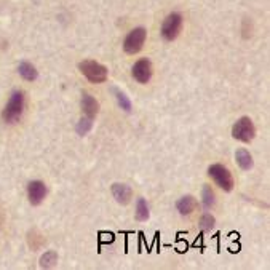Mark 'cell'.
Returning a JSON list of instances; mask_svg holds the SVG:
<instances>
[{"label":"cell","instance_id":"cell-12","mask_svg":"<svg viewBox=\"0 0 270 270\" xmlns=\"http://www.w3.org/2000/svg\"><path fill=\"white\" fill-rule=\"evenodd\" d=\"M235 160H237L238 166H240L242 169H245V171L251 169L253 165H254L253 155H251V153L246 150V149H238V150L235 152Z\"/></svg>","mask_w":270,"mask_h":270},{"label":"cell","instance_id":"cell-8","mask_svg":"<svg viewBox=\"0 0 270 270\" xmlns=\"http://www.w3.org/2000/svg\"><path fill=\"white\" fill-rule=\"evenodd\" d=\"M133 77H135V80L137 83H142V85L147 83L152 79V64H150V61L145 59V58L136 61L135 66H133Z\"/></svg>","mask_w":270,"mask_h":270},{"label":"cell","instance_id":"cell-17","mask_svg":"<svg viewBox=\"0 0 270 270\" xmlns=\"http://www.w3.org/2000/svg\"><path fill=\"white\" fill-rule=\"evenodd\" d=\"M91 128H93V119H90V117L82 119L79 123H77V127H75L77 133H79L80 136H85Z\"/></svg>","mask_w":270,"mask_h":270},{"label":"cell","instance_id":"cell-16","mask_svg":"<svg viewBox=\"0 0 270 270\" xmlns=\"http://www.w3.org/2000/svg\"><path fill=\"white\" fill-rule=\"evenodd\" d=\"M58 262V254L55 251H47L43 254V256L40 258V267L43 269H51L55 267Z\"/></svg>","mask_w":270,"mask_h":270},{"label":"cell","instance_id":"cell-18","mask_svg":"<svg viewBox=\"0 0 270 270\" xmlns=\"http://www.w3.org/2000/svg\"><path fill=\"white\" fill-rule=\"evenodd\" d=\"M114 93H115V98H117L119 106L122 107L123 111L130 112V111H131V101L127 98V95H125V93H122V91L117 90V88H114Z\"/></svg>","mask_w":270,"mask_h":270},{"label":"cell","instance_id":"cell-5","mask_svg":"<svg viewBox=\"0 0 270 270\" xmlns=\"http://www.w3.org/2000/svg\"><path fill=\"white\" fill-rule=\"evenodd\" d=\"M145 37H147V30L144 27H136L127 35L125 42H123V50L127 55H136L139 53L144 47Z\"/></svg>","mask_w":270,"mask_h":270},{"label":"cell","instance_id":"cell-6","mask_svg":"<svg viewBox=\"0 0 270 270\" xmlns=\"http://www.w3.org/2000/svg\"><path fill=\"white\" fill-rule=\"evenodd\" d=\"M182 29V16L179 13H171L165 18L163 24H161V37L166 42H173L174 38L179 35Z\"/></svg>","mask_w":270,"mask_h":270},{"label":"cell","instance_id":"cell-1","mask_svg":"<svg viewBox=\"0 0 270 270\" xmlns=\"http://www.w3.org/2000/svg\"><path fill=\"white\" fill-rule=\"evenodd\" d=\"M26 106V96L22 91H13V95L10 96L8 103H6L5 109L2 112V119L5 123H14L21 119L22 112H24Z\"/></svg>","mask_w":270,"mask_h":270},{"label":"cell","instance_id":"cell-4","mask_svg":"<svg viewBox=\"0 0 270 270\" xmlns=\"http://www.w3.org/2000/svg\"><path fill=\"white\" fill-rule=\"evenodd\" d=\"M232 136L237 141L251 142L254 139V136H256V127H254L253 120L250 117L238 119L232 128Z\"/></svg>","mask_w":270,"mask_h":270},{"label":"cell","instance_id":"cell-3","mask_svg":"<svg viewBox=\"0 0 270 270\" xmlns=\"http://www.w3.org/2000/svg\"><path fill=\"white\" fill-rule=\"evenodd\" d=\"M208 174L210 177H213V181L218 184V186L224 190V192H230L235 186V181H234V176L229 169L221 165V163H214L208 168Z\"/></svg>","mask_w":270,"mask_h":270},{"label":"cell","instance_id":"cell-15","mask_svg":"<svg viewBox=\"0 0 270 270\" xmlns=\"http://www.w3.org/2000/svg\"><path fill=\"white\" fill-rule=\"evenodd\" d=\"M202 198H203V208H205V210H211V208L214 206V203H216V195H214L211 186L205 184L203 190H202Z\"/></svg>","mask_w":270,"mask_h":270},{"label":"cell","instance_id":"cell-19","mask_svg":"<svg viewBox=\"0 0 270 270\" xmlns=\"http://www.w3.org/2000/svg\"><path fill=\"white\" fill-rule=\"evenodd\" d=\"M214 222H216V219L210 213H205L202 218H200V227H202L205 232H208V230H211L214 227Z\"/></svg>","mask_w":270,"mask_h":270},{"label":"cell","instance_id":"cell-7","mask_svg":"<svg viewBox=\"0 0 270 270\" xmlns=\"http://www.w3.org/2000/svg\"><path fill=\"white\" fill-rule=\"evenodd\" d=\"M27 197H29V203L32 206L40 205L45 197H47V186L42 181H32L29 182L27 186Z\"/></svg>","mask_w":270,"mask_h":270},{"label":"cell","instance_id":"cell-13","mask_svg":"<svg viewBox=\"0 0 270 270\" xmlns=\"http://www.w3.org/2000/svg\"><path fill=\"white\" fill-rule=\"evenodd\" d=\"M18 72H19V75L22 77V79L27 80V82H34V80H37V77H38L37 69H35L32 64H30V63H26V61L19 64Z\"/></svg>","mask_w":270,"mask_h":270},{"label":"cell","instance_id":"cell-14","mask_svg":"<svg viewBox=\"0 0 270 270\" xmlns=\"http://www.w3.org/2000/svg\"><path fill=\"white\" fill-rule=\"evenodd\" d=\"M135 216H136V219L139 221V222H144V221H147L149 219V206H147V202L139 197L136 200V211H135Z\"/></svg>","mask_w":270,"mask_h":270},{"label":"cell","instance_id":"cell-10","mask_svg":"<svg viewBox=\"0 0 270 270\" xmlns=\"http://www.w3.org/2000/svg\"><path fill=\"white\" fill-rule=\"evenodd\" d=\"M197 206H198L197 200L192 197V195H186V197H182V198L177 200L176 210L179 211L182 216H189V214H192V213L197 210Z\"/></svg>","mask_w":270,"mask_h":270},{"label":"cell","instance_id":"cell-11","mask_svg":"<svg viewBox=\"0 0 270 270\" xmlns=\"http://www.w3.org/2000/svg\"><path fill=\"white\" fill-rule=\"evenodd\" d=\"M82 111L85 112L87 117L95 119L96 115H98V112H99V104H98V101L93 96L88 95V93H85L82 96Z\"/></svg>","mask_w":270,"mask_h":270},{"label":"cell","instance_id":"cell-9","mask_svg":"<svg viewBox=\"0 0 270 270\" xmlns=\"http://www.w3.org/2000/svg\"><path fill=\"white\" fill-rule=\"evenodd\" d=\"M112 195L114 198L117 200V203L120 205H128L131 197H133V190H131L130 186H127V184H114L112 186Z\"/></svg>","mask_w":270,"mask_h":270},{"label":"cell","instance_id":"cell-2","mask_svg":"<svg viewBox=\"0 0 270 270\" xmlns=\"http://www.w3.org/2000/svg\"><path fill=\"white\" fill-rule=\"evenodd\" d=\"M79 71L91 83H104L107 80V67L93 59H85L79 63Z\"/></svg>","mask_w":270,"mask_h":270}]
</instances>
